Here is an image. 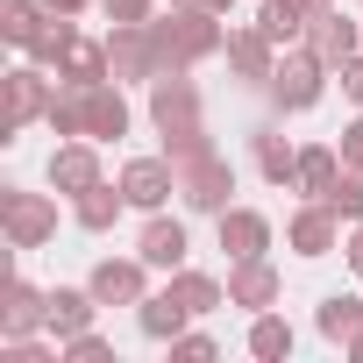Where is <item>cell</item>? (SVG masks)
<instances>
[{
  "label": "cell",
  "instance_id": "1",
  "mask_svg": "<svg viewBox=\"0 0 363 363\" xmlns=\"http://www.w3.org/2000/svg\"><path fill=\"white\" fill-rule=\"evenodd\" d=\"M57 135H93V143H121L128 135V100L114 79H57L50 93V114H43Z\"/></svg>",
  "mask_w": 363,
  "mask_h": 363
},
{
  "label": "cell",
  "instance_id": "2",
  "mask_svg": "<svg viewBox=\"0 0 363 363\" xmlns=\"http://www.w3.org/2000/svg\"><path fill=\"white\" fill-rule=\"evenodd\" d=\"M150 121H157V135H164V157H200V150H214V135H207V107H200V86H193L186 72L150 79Z\"/></svg>",
  "mask_w": 363,
  "mask_h": 363
},
{
  "label": "cell",
  "instance_id": "3",
  "mask_svg": "<svg viewBox=\"0 0 363 363\" xmlns=\"http://www.w3.org/2000/svg\"><path fill=\"white\" fill-rule=\"evenodd\" d=\"M150 43H157V65L164 72H193V65H207V57L228 50V29L207 8H171V15H150Z\"/></svg>",
  "mask_w": 363,
  "mask_h": 363
},
{
  "label": "cell",
  "instance_id": "4",
  "mask_svg": "<svg viewBox=\"0 0 363 363\" xmlns=\"http://www.w3.org/2000/svg\"><path fill=\"white\" fill-rule=\"evenodd\" d=\"M178 171V200L193 214H228V193H235V164L221 150H200V157H171Z\"/></svg>",
  "mask_w": 363,
  "mask_h": 363
},
{
  "label": "cell",
  "instance_id": "5",
  "mask_svg": "<svg viewBox=\"0 0 363 363\" xmlns=\"http://www.w3.org/2000/svg\"><path fill=\"white\" fill-rule=\"evenodd\" d=\"M0 228H8V250H43L57 235V200L8 186V193H0Z\"/></svg>",
  "mask_w": 363,
  "mask_h": 363
},
{
  "label": "cell",
  "instance_id": "6",
  "mask_svg": "<svg viewBox=\"0 0 363 363\" xmlns=\"http://www.w3.org/2000/svg\"><path fill=\"white\" fill-rule=\"evenodd\" d=\"M320 79H328V65H320L306 43H292V50H278V72H271V100H278L285 114H306V107L320 100Z\"/></svg>",
  "mask_w": 363,
  "mask_h": 363
},
{
  "label": "cell",
  "instance_id": "7",
  "mask_svg": "<svg viewBox=\"0 0 363 363\" xmlns=\"http://www.w3.org/2000/svg\"><path fill=\"white\" fill-rule=\"evenodd\" d=\"M50 328V292H36L29 278H0V342H15V335H43Z\"/></svg>",
  "mask_w": 363,
  "mask_h": 363
},
{
  "label": "cell",
  "instance_id": "8",
  "mask_svg": "<svg viewBox=\"0 0 363 363\" xmlns=\"http://www.w3.org/2000/svg\"><path fill=\"white\" fill-rule=\"evenodd\" d=\"M50 93H57V86L43 79V65H15V72H8V121H0V128H8V143H15L29 121L50 114Z\"/></svg>",
  "mask_w": 363,
  "mask_h": 363
},
{
  "label": "cell",
  "instance_id": "9",
  "mask_svg": "<svg viewBox=\"0 0 363 363\" xmlns=\"http://www.w3.org/2000/svg\"><path fill=\"white\" fill-rule=\"evenodd\" d=\"M107 65H114V79H157L164 65H157V43H150V22H114L107 29Z\"/></svg>",
  "mask_w": 363,
  "mask_h": 363
},
{
  "label": "cell",
  "instance_id": "10",
  "mask_svg": "<svg viewBox=\"0 0 363 363\" xmlns=\"http://www.w3.org/2000/svg\"><path fill=\"white\" fill-rule=\"evenodd\" d=\"M93 299L100 306H143L150 299V264L143 257H107V264H93Z\"/></svg>",
  "mask_w": 363,
  "mask_h": 363
},
{
  "label": "cell",
  "instance_id": "11",
  "mask_svg": "<svg viewBox=\"0 0 363 363\" xmlns=\"http://www.w3.org/2000/svg\"><path fill=\"white\" fill-rule=\"evenodd\" d=\"M121 193H128L135 214H164V200L178 193L171 157H135V164H121Z\"/></svg>",
  "mask_w": 363,
  "mask_h": 363
},
{
  "label": "cell",
  "instance_id": "12",
  "mask_svg": "<svg viewBox=\"0 0 363 363\" xmlns=\"http://www.w3.org/2000/svg\"><path fill=\"white\" fill-rule=\"evenodd\" d=\"M306 50H313L328 72H342V65L363 50V22H349L342 8H328V15H313V22H306Z\"/></svg>",
  "mask_w": 363,
  "mask_h": 363
},
{
  "label": "cell",
  "instance_id": "13",
  "mask_svg": "<svg viewBox=\"0 0 363 363\" xmlns=\"http://www.w3.org/2000/svg\"><path fill=\"white\" fill-rule=\"evenodd\" d=\"M285 242H292L299 257H328V250H342V214H335L328 200H306V207L285 221Z\"/></svg>",
  "mask_w": 363,
  "mask_h": 363
},
{
  "label": "cell",
  "instance_id": "14",
  "mask_svg": "<svg viewBox=\"0 0 363 363\" xmlns=\"http://www.w3.org/2000/svg\"><path fill=\"white\" fill-rule=\"evenodd\" d=\"M50 186H57L65 200H79V193H93V186H100L93 135H72V143H57V150H50Z\"/></svg>",
  "mask_w": 363,
  "mask_h": 363
},
{
  "label": "cell",
  "instance_id": "15",
  "mask_svg": "<svg viewBox=\"0 0 363 363\" xmlns=\"http://www.w3.org/2000/svg\"><path fill=\"white\" fill-rule=\"evenodd\" d=\"M228 306H250V313L278 306V264H271V257H235V271H228Z\"/></svg>",
  "mask_w": 363,
  "mask_h": 363
},
{
  "label": "cell",
  "instance_id": "16",
  "mask_svg": "<svg viewBox=\"0 0 363 363\" xmlns=\"http://www.w3.org/2000/svg\"><path fill=\"white\" fill-rule=\"evenodd\" d=\"M186 221H171V214H150L143 221V235H135V257L150 264V271H178V264H186Z\"/></svg>",
  "mask_w": 363,
  "mask_h": 363
},
{
  "label": "cell",
  "instance_id": "17",
  "mask_svg": "<svg viewBox=\"0 0 363 363\" xmlns=\"http://www.w3.org/2000/svg\"><path fill=\"white\" fill-rule=\"evenodd\" d=\"M228 65H235V79H250V86H271V72H278V43L264 36V29H228V50H221Z\"/></svg>",
  "mask_w": 363,
  "mask_h": 363
},
{
  "label": "cell",
  "instance_id": "18",
  "mask_svg": "<svg viewBox=\"0 0 363 363\" xmlns=\"http://www.w3.org/2000/svg\"><path fill=\"white\" fill-rule=\"evenodd\" d=\"M50 22H57L50 0H8V8H0V36H8L15 50H36L50 36Z\"/></svg>",
  "mask_w": 363,
  "mask_h": 363
},
{
  "label": "cell",
  "instance_id": "19",
  "mask_svg": "<svg viewBox=\"0 0 363 363\" xmlns=\"http://www.w3.org/2000/svg\"><path fill=\"white\" fill-rule=\"evenodd\" d=\"M214 228H221V250L228 257H264L271 250V221L257 207H228V214H214Z\"/></svg>",
  "mask_w": 363,
  "mask_h": 363
},
{
  "label": "cell",
  "instance_id": "20",
  "mask_svg": "<svg viewBox=\"0 0 363 363\" xmlns=\"http://www.w3.org/2000/svg\"><path fill=\"white\" fill-rule=\"evenodd\" d=\"M342 171H349V164H342L335 143H306V150H299V171H292V186H299L306 200H328V186H335Z\"/></svg>",
  "mask_w": 363,
  "mask_h": 363
},
{
  "label": "cell",
  "instance_id": "21",
  "mask_svg": "<svg viewBox=\"0 0 363 363\" xmlns=\"http://www.w3.org/2000/svg\"><path fill=\"white\" fill-rule=\"evenodd\" d=\"M93 313H100L93 285H57V292H50V335H57V342H65V335H86Z\"/></svg>",
  "mask_w": 363,
  "mask_h": 363
},
{
  "label": "cell",
  "instance_id": "22",
  "mask_svg": "<svg viewBox=\"0 0 363 363\" xmlns=\"http://www.w3.org/2000/svg\"><path fill=\"white\" fill-rule=\"evenodd\" d=\"M121 207H128V193H121V186H107V178H100L93 193H79V200H72V221H79L86 235H107V228L121 221Z\"/></svg>",
  "mask_w": 363,
  "mask_h": 363
},
{
  "label": "cell",
  "instance_id": "23",
  "mask_svg": "<svg viewBox=\"0 0 363 363\" xmlns=\"http://www.w3.org/2000/svg\"><path fill=\"white\" fill-rule=\"evenodd\" d=\"M135 320H143V335H150V342H171V335H186L193 306H186V299H178V292L164 285V292H150V299H143V313H135Z\"/></svg>",
  "mask_w": 363,
  "mask_h": 363
},
{
  "label": "cell",
  "instance_id": "24",
  "mask_svg": "<svg viewBox=\"0 0 363 363\" xmlns=\"http://www.w3.org/2000/svg\"><path fill=\"white\" fill-rule=\"evenodd\" d=\"M250 157H257V171L271 178V186H292V171H299V150H292L278 128H257V135H250Z\"/></svg>",
  "mask_w": 363,
  "mask_h": 363
},
{
  "label": "cell",
  "instance_id": "25",
  "mask_svg": "<svg viewBox=\"0 0 363 363\" xmlns=\"http://www.w3.org/2000/svg\"><path fill=\"white\" fill-rule=\"evenodd\" d=\"M171 292L186 299L193 313H214V306H228V285H221V278H207V271H193V264H178V271H171Z\"/></svg>",
  "mask_w": 363,
  "mask_h": 363
},
{
  "label": "cell",
  "instance_id": "26",
  "mask_svg": "<svg viewBox=\"0 0 363 363\" xmlns=\"http://www.w3.org/2000/svg\"><path fill=\"white\" fill-rule=\"evenodd\" d=\"M257 29H264L278 50L306 43V15H299V0H264V8H257Z\"/></svg>",
  "mask_w": 363,
  "mask_h": 363
},
{
  "label": "cell",
  "instance_id": "27",
  "mask_svg": "<svg viewBox=\"0 0 363 363\" xmlns=\"http://www.w3.org/2000/svg\"><path fill=\"white\" fill-rule=\"evenodd\" d=\"M250 356H257V363H285V356H292V320H278V313L264 306V313L250 320Z\"/></svg>",
  "mask_w": 363,
  "mask_h": 363
},
{
  "label": "cell",
  "instance_id": "28",
  "mask_svg": "<svg viewBox=\"0 0 363 363\" xmlns=\"http://www.w3.org/2000/svg\"><path fill=\"white\" fill-rule=\"evenodd\" d=\"M313 328H320L328 342H349V335L363 328V299H356V292H328L320 313H313Z\"/></svg>",
  "mask_w": 363,
  "mask_h": 363
},
{
  "label": "cell",
  "instance_id": "29",
  "mask_svg": "<svg viewBox=\"0 0 363 363\" xmlns=\"http://www.w3.org/2000/svg\"><path fill=\"white\" fill-rule=\"evenodd\" d=\"M328 207L342 214V221H363V171H342L335 186H328Z\"/></svg>",
  "mask_w": 363,
  "mask_h": 363
},
{
  "label": "cell",
  "instance_id": "30",
  "mask_svg": "<svg viewBox=\"0 0 363 363\" xmlns=\"http://www.w3.org/2000/svg\"><path fill=\"white\" fill-rule=\"evenodd\" d=\"M107 356H114V342H100L93 328L86 335H65V363H107Z\"/></svg>",
  "mask_w": 363,
  "mask_h": 363
},
{
  "label": "cell",
  "instance_id": "31",
  "mask_svg": "<svg viewBox=\"0 0 363 363\" xmlns=\"http://www.w3.org/2000/svg\"><path fill=\"white\" fill-rule=\"evenodd\" d=\"M171 356H178V363H214L221 342H214V335H171Z\"/></svg>",
  "mask_w": 363,
  "mask_h": 363
},
{
  "label": "cell",
  "instance_id": "32",
  "mask_svg": "<svg viewBox=\"0 0 363 363\" xmlns=\"http://www.w3.org/2000/svg\"><path fill=\"white\" fill-rule=\"evenodd\" d=\"M100 15H107V22H150L157 0H100Z\"/></svg>",
  "mask_w": 363,
  "mask_h": 363
},
{
  "label": "cell",
  "instance_id": "33",
  "mask_svg": "<svg viewBox=\"0 0 363 363\" xmlns=\"http://www.w3.org/2000/svg\"><path fill=\"white\" fill-rule=\"evenodd\" d=\"M335 150H342V164H349V171H363V114L342 128V143H335Z\"/></svg>",
  "mask_w": 363,
  "mask_h": 363
},
{
  "label": "cell",
  "instance_id": "34",
  "mask_svg": "<svg viewBox=\"0 0 363 363\" xmlns=\"http://www.w3.org/2000/svg\"><path fill=\"white\" fill-rule=\"evenodd\" d=\"M342 93H349V100H356V107H363V50H356V57H349V65H342Z\"/></svg>",
  "mask_w": 363,
  "mask_h": 363
},
{
  "label": "cell",
  "instance_id": "35",
  "mask_svg": "<svg viewBox=\"0 0 363 363\" xmlns=\"http://www.w3.org/2000/svg\"><path fill=\"white\" fill-rule=\"evenodd\" d=\"M342 250H349V271L363 278V221H349V242H342Z\"/></svg>",
  "mask_w": 363,
  "mask_h": 363
},
{
  "label": "cell",
  "instance_id": "36",
  "mask_svg": "<svg viewBox=\"0 0 363 363\" xmlns=\"http://www.w3.org/2000/svg\"><path fill=\"white\" fill-rule=\"evenodd\" d=\"M171 8H207V15H228L235 0H171Z\"/></svg>",
  "mask_w": 363,
  "mask_h": 363
},
{
  "label": "cell",
  "instance_id": "37",
  "mask_svg": "<svg viewBox=\"0 0 363 363\" xmlns=\"http://www.w3.org/2000/svg\"><path fill=\"white\" fill-rule=\"evenodd\" d=\"M328 8H335V0H299V15H306V22H313V15H328Z\"/></svg>",
  "mask_w": 363,
  "mask_h": 363
},
{
  "label": "cell",
  "instance_id": "38",
  "mask_svg": "<svg viewBox=\"0 0 363 363\" xmlns=\"http://www.w3.org/2000/svg\"><path fill=\"white\" fill-rule=\"evenodd\" d=\"M50 8H57V15H79V8H93V0H50Z\"/></svg>",
  "mask_w": 363,
  "mask_h": 363
},
{
  "label": "cell",
  "instance_id": "39",
  "mask_svg": "<svg viewBox=\"0 0 363 363\" xmlns=\"http://www.w3.org/2000/svg\"><path fill=\"white\" fill-rule=\"evenodd\" d=\"M342 349H349V356H356V363H363V328H356V335H349V342H342Z\"/></svg>",
  "mask_w": 363,
  "mask_h": 363
}]
</instances>
